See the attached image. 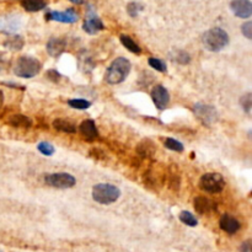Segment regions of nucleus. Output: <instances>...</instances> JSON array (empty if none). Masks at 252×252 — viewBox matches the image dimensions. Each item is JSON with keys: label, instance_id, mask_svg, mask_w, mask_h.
Wrapping results in <instances>:
<instances>
[{"label": "nucleus", "instance_id": "1", "mask_svg": "<svg viewBox=\"0 0 252 252\" xmlns=\"http://www.w3.org/2000/svg\"><path fill=\"white\" fill-rule=\"evenodd\" d=\"M131 62L128 59L123 57H119L117 59H114L111 63L109 68H107L106 75H105V80H106L109 84L116 85L121 84L126 80V78L128 77L129 72H131Z\"/></svg>", "mask_w": 252, "mask_h": 252}, {"label": "nucleus", "instance_id": "2", "mask_svg": "<svg viewBox=\"0 0 252 252\" xmlns=\"http://www.w3.org/2000/svg\"><path fill=\"white\" fill-rule=\"evenodd\" d=\"M203 46L210 52H219L229 45V35L223 28H214L203 35Z\"/></svg>", "mask_w": 252, "mask_h": 252}, {"label": "nucleus", "instance_id": "3", "mask_svg": "<svg viewBox=\"0 0 252 252\" xmlns=\"http://www.w3.org/2000/svg\"><path fill=\"white\" fill-rule=\"evenodd\" d=\"M121 196V191L117 186L111 183H97L92 187V198L100 204H111Z\"/></svg>", "mask_w": 252, "mask_h": 252}, {"label": "nucleus", "instance_id": "4", "mask_svg": "<svg viewBox=\"0 0 252 252\" xmlns=\"http://www.w3.org/2000/svg\"><path fill=\"white\" fill-rule=\"evenodd\" d=\"M41 68H42V64L36 58L20 57L16 60L15 67H14V73L19 78L30 79V78L36 77L41 72Z\"/></svg>", "mask_w": 252, "mask_h": 252}, {"label": "nucleus", "instance_id": "5", "mask_svg": "<svg viewBox=\"0 0 252 252\" xmlns=\"http://www.w3.org/2000/svg\"><path fill=\"white\" fill-rule=\"evenodd\" d=\"M199 187L208 193H219L225 187L224 177L217 172L204 173L199 180Z\"/></svg>", "mask_w": 252, "mask_h": 252}, {"label": "nucleus", "instance_id": "6", "mask_svg": "<svg viewBox=\"0 0 252 252\" xmlns=\"http://www.w3.org/2000/svg\"><path fill=\"white\" fill-rule=\"evenodd\" d=\"M45 182L50 187L59 188V190H65V188L74 187L77 180L74 176L67 172H57V173H48L45 176Z\"/></svg>", "mask_w": 252, "mask_h": 252}, {"label": "nucleus", "instance_id": "7", "mask_svg": "<svg viewBox=\"0 0 252 252\" xmlns=\"http://www.w3.org/2000/svg\"><path fill=\"white\" fill-rule=\"evenodd\" d=\"M193 112L197 116V118L205 126L215 123L218 121V112L210 105L205 104H196L193 106Z\"/></svg>", "mask_w": 252, "mask_h": 252}, {"label": "nucleus", "instance_id": "8", "mask_svg": "<svg viewBox=\"0 0 252 252\" xmlns=\"http://www.w3.org/2000/svg\"><path fill=\"white\" fill-rule=\"evenodd\" d=\"M47 20L58 21V23H64V24H73L77 23L79 15L74 9H67L65 11H50L46 15Z\"/></svg>", "mask_w": 252, "mask_h": 252}, {"label": "nucleus", "instance_id": "9", "mask_svg": "<svg viewBox=\"0 0 252 252\" xmlns=\"http://www.w3.org/2000/svg\"><path fill=\"white\" fill-rule=\"evenodd\" d=\"M151 99L159 110H164L170 102V94L163 85H156L151 90Z\"/></svg>", "mask_w": 252, "mask_h": 252}, {"label": "nucleus", "instance_id": "10", "mask_svg": "<svg viewBox=\"0 0 252 252\" xmlns=\"http://www.w3.org/2000/svg\"><path fill=\"white\" fill-rule=\"evenodd\" d=\"M230 9L235 16L241 19H249L252 14V4L250 0H232Z\"/></svg>", "mask_w": 252, "mask_h": 252}, {"label": "nucleus", "instance_id": "11", "mask_svg": "<svg viewBox=\"0 0 252 252\" xmlns=\"http://www.w3.org/2000/svg\"><path fill=\"white\" fill-rule=\"evenodd\" d=\"M83 28H84L85 32H87L89 35H95L99 31H102L105 28L102 21L95 15V13H92L91 10H89V16L85 20L84 25H83Z\"/></svg>", "mask_w": 252, "mask_h": 252}, {"label": "nucleus", "instance_id": "12", "mask_svg": "<svg viewBox=\"0 0 252 252\" xmlns=\"http://www.w3.org/2000/svg\"><path fill=\"white\" fill-rule=\"evenodd\" d=\"M219 225H220V229L224 230L225 232H227V234H231V235L239 231L240 226H241L239 220L230 214L223 215V217L220 218Z\"/></svg>", "mask_w": 252, "mask_h": 252}, {"label": "nucleus", "instance_id": "13", "mask_svg": "<svg viewBox=\"0 0 252 252\" xmlns=\"http://www.w3.org/2000/svg\"><path fill=\"white\" fill-rule=\"evenodd\" d=\"M80 134L83 138L87 141H92L99 137V132H97L96 124L92 119H86L80 124Z\"/></svg>", "mask_w": 252, "mask_h": 252}, {"label": "nucleus", "instance_id": "14", "mask_svg": "<svg viewBox=\"0 0 252 252\" xmlns=\"http://www.w3.org/2000/svg\"><path fill=\"white\" fill-rule=\"evenodd\" d=\"M65 47H67V41H65L64 38L53 37L48 41L47 52L50 56L57 58V57H59L63 52H64Z\"/></svg>", "mask_w": 252, "mask_h": 252}, {"label": "nucleus", "instance_id": "15", "mask_svg": "<svg viewBox=\"0 0 252 252\" xmlns=\"http://www.w3.org/2000/svg\"><path fill=\"white\" fill-rule=\"evenodd\" d=\"M195 209L199 214H208L215 209V204L209 198L199 196V197L195 198Z\"/></svg>", "mask_w": 252, "mask_h": 252}, {"label": "nucleus", "instance_id": "16", "mask_svg": "<svg viewBox=\"0 0 252 252\" xmlns=\"http://www.w3.org/2000/svg\"><path fill=\"white\" fill-rule=\"evenodd\" d=\"M155 144H154V141L150 140V139H143V140L138 144V146H137V151H138L139 155L143 156V158H151V156L155 154Z\"/></svg>", "mask_w": 252, "mask_h": 252}, {"label": "nucleus", "instance_id": "17", "mask_svg": "<svg viewBox=\"0 0 252 252\" xmlns=\"http://www.w3.org/2000/svg\"><path fill=\"white\" fill-rule=\"evenodd\" d=\"M8 123L15 128H30L32 126V119L24 114H14L9 118Z\"/></svg>", "mask_w": 252, "mask_h": 252}, {"label": "nucleus", "instance_id": "18", "mask_svg": "<svg viewBox=\"0 0 252 252\" xmlns=\"http://www.w3.org/2000/svg\"><path fill=\"white\" fill-rule=\"evenodd\" d=\"M53 127H55L57 131L63 132V133H75L77 132V127L73 122L68 121V119H63V118H57L53 121Z\"/></svg>", "mask_w": 252, "mask_h": 252}, {"label": "nucleus", "instance_id": "19", "mask_svg": "<svg viewBox=\"0 0 252 252\" xmlns=\"http://www.w3.org/2000/svg\"><path fill=\"white\" fill-rule=\"evenodd\" d=\"M21 5H23V8L26 11L36 13V11H40L42 9H45L47 4H46L45 0H23Z\"/></svg>", "mask_w": 252, "mask_h": 252}, {"label": "nucleus", "instance_id": "20", "mask_svg": "<svg viewBox=\"0 0 252 252\" xmlns=\"http://www.w3.org/2000/svg\"><path fill=\"white\" fill-rule=\"evenodd\" d=\"M24 45H25V42H24V38L21 37V36H18V35L11 36V37H9L8 40L4 42V46L11 51H20L21 48L24 47Z\"/></svg>", "mask_w": 252, "mask_h": 252}, {"label": "nucleus", "instance_id": "21", "mask_svg": "<svg viewBox=\"0 0 252 252\" xmlns=\"http://www.w3.org/2000/svg\"><path fill=\"white\" fill-rule=\"evenodd\" d=\"M119 40H121V43L124 46V47L127 48V50L129 51V52L132 53H136V55H139V53L141 52V48L139 47L138 45H137L136 42H134L133 40H132L129 36L127 35H121V37H119Z\"/></svg>", "mask_w": 252, "mask_h": 252}, {"label": "nucleus", "instance_id": "22", "mask_svg": "<svg viewBox=\"0 0 252 252\" xmlns=\"http://www.w3.org/2000/svg\"><path fill=\"white\" fill-rule=\"evenodd\" d=\"M178 218H180L181 222H182L183 224L187 225V226L193 227V226H197L198 224L197 218H196L192 213L188 212V210H183V212H181L180 215H178Z\"/></svg>", "mask_w": 252, "mask_h": 252}, {"label": "nucleus", "instance_id": "23", "mask_svg": "<svg viewBox=\"0 0 252 252\" xmlns=\"http://www.w3.org/2000/svg\"><path fill=\"white\" fill-rule=\"evenodd\" d=\"M171 59L175 60L176 63H178V64L186 65L191 62V56L188 55L187 52H183V51H177V52L173 53Z\"/></svg>", "mask_w": 252, "mask_h": 252}, {"label": "nucleus", "instance_id": "24", "mask_svg": "<svg viewBox=\"0 0 252 252\" xmlns=\"http://www.w3.org/2000/svg\"><path fill=\"white\" fill-rule=\"evenodd\" d=\"M68 105L73 109L77 110H87L90 106H91V102L87 101V100H83V99H74V100H69L68 101Z\"/></svg>", "mask_w": 252, "mask_h": 252}, {"label": "nucleus", "instance_id": "25", "mask_svg": "<svg viewBox=\"0 0 252 252\" xmlns=\"http://www.w3.org/2000/svg\"><path fill=\"white\" fill-rule=\"evenodd\" d=\"M165 146L168 149H170V150H173V151H177V153H181V151H183V144L180 143L178 140H176V139L173 138H166L165 139Z\"/></svg>", "mask_w": 252, "mask_h": 252}, {"label": "nucleus", "instance_id": "26", "mask_svg": "<svg viewBox=\"0 0 252 252\" xmlns=\"http://www.w3.org/2000/svg\"><path fill=\"white\" fill-rule=\"evenodd\" d=\"M240 105H241L242 109L245 110L246 113H250L251 111V107H252V94L251 92H247V94L242 95L240 97Z\"/></svg>", "mask_w": 252, "mask_h": 252}, {"label": "nucleus", "instance_id": "27", "mask_svg": "<svg viewBox=\"0 0 252 252\" xmlns=\"http://www.w3.org/2000/svg\"><path fill=\"white\" fill-rule=\"evenodd\" d=\"M37 149L40 150L41 154H43V155L46 156L53 155L56 151L55 146H53L51 143H47V141H41V143L37 145Z\"/></svg>", "mask_w": 252, "mask_h": 252}, {"label": "nucleus", "instance_id": "28", "mask_svg": "<svg viewBox=\"0 0 252 252\" xmlns=\"http://www.w3.org/2000/svg\"><path fill=\"white\" fill-rule=\"evenodd\" d=\"M148 63L151 68H154V69L158 70V72L165 73L166 70H168L165 62H163V60L159 59V58H149Z\"/></svg>", "mask_w": 252, "mask_h": 252}, {"label": "nucleus", "instance_id": "29", "mask_svg": "<svg viewBox=\"0 0 252 252\" xmlns=\"http://www.w3.org/2000/svg\"><path fill=\"white\" fill-rule=\"evenodd\" d=\"M141 10H143V6L139 3H129L128 6H127V11H128L129 16H132V18H137Z\"/></svg>", "mask_w": 252, "mask_h": 252}, {"label": "nucleus", "instance_id": "30", "mask_svg": "<svg viewBox=\"0 0 252 252\" xmlns=\"http://www.w3.org/2000/svg\"><path fill=\"white\" fill-rule=\"evenodd\" d=\"M241 31L247 40H251L252 38V23H250V21L245 23L244 25L241 26Z\"/></svg>", "mask_w": 252, "mask_h": 252}, {"label": "nucleus", "instance_id": "31", "mask_svg": "<svg viewBox=\"0 0 252 252\" xmlns=\"http://www.w3.org/2000/svg\"><path fill=\"white\" fill-rule=\"evenodd\" d=\"M47 77H48V79L52 80V82H55V83L59 82V80H60V74L57 72V70H55V69L48 70Z\"/></svg>", "mask_w": 252, "mask_h": 252}, {"label": "nucleus", "instance_id": "32", "mask_svg": "<svg viewBox=\"0 0 252 252\" xmlns=\"http://www.w3.org/2000/svg\"><path fill=\"white\" fill-rule=\"evenodd\" d=\"M239 252H252L251 240H246V241L242 242L241 246H240V249H239Z\"/></svg>", "mask_w": 252, "mask_h": 252}, {"label": "nucleus", "instance_id": "33", "mask_svg": "<svg viewBox=\"0 0 252 252\" xmlns=\"http://www.w3.org/2000/svg\"><path fill=\"white\" fill-rule=\"evenodd\" d=\"M3 104H4V94L3 91L0 90V107L3 106Z\"/></svg>", "mask_w": 252, "mask_h": 252}, {"label": "nucleus", "instance_id": "34", "mask_svg": "<svg viewBox=\"0 0 252 252\" xmlns=\"http://www.w3.org/2000/svg\"><path fill=\"white\" fill-rule=\"evenodd\" d=\"M69 1H72V3H74V4H78V5H82V4H84V0H69Z\"/></svg>", "mask_w": 252, "mask_h": 252}]
</instances>
